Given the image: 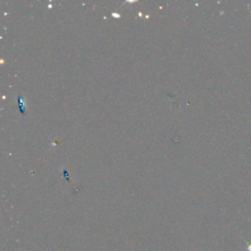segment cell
Instances as JSON below:
<instances>
[{"instance_id":"6da1fadb","label":"cell","mask_w":251,"mask_h":251,"mask_svg":"<svg viewBox=\"0 0 251 251\" xmlns=\"http://www.w3.org/2000/svg\"><path fill=\"white\" fill-rule=\"evenodd\" d=\"M18 104H19L21 113L25 114V105H24V101H23V99H22V96H19V97H18Z\"/></svg>"}]
</instances>
